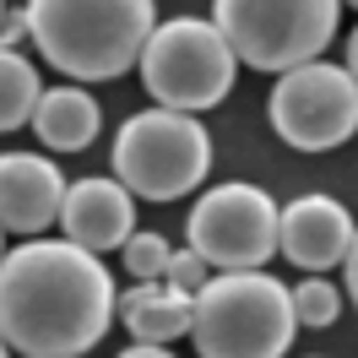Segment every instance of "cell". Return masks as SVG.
<instances>
[{"mask_svg":"<svg viewBox=\"0 0 358 358\" xmlns=\"http://www.w3.org/2000/svg\"><path fill=\"white\" fill-rule=\"evenodd\" d=\"M114 320L109 266L66 239H22L0 255V342L22 358H82Z\"/></svg>","mask_w":358,"mask_h":358,"instance_id":"6da1fadb","label":"cell"},{"mask_svg":"<svg viewBox=\"0 0 358 358\" xmlns=\"http://www.w3.org/2000/svg\"><path fill=\"white\" fill-rule=\"evenodd\" d=\"M0 255H6V245H0Z\"/></svg>","mask_w":358,"mask_h":358,"instance_id":"7402d4cb","label":"cell"},{"mask_svg":"<svg viewBox=\"0 0 358 358\" xmlns=\"http://www.w3.org/2000/svg\"><path fill=\"white\" fill-rule=\"evenodd\" d=\"M0 358H17V353H11V348H6V342H0Z\"/></svg>","mask_w":358,"mask_h":358,"instance_id":"ffe728a7","label":"cell"},{"mask_svg":"<svg viewBox=\"0 0 358 358\" xmlns=\"http://www.w3.org/2000/svg\"><path fill=\"white\" fill-rule=\"evenodd\" d=\"M114 185L141 201H179L190 196L212 169V136L201 120L169 109L131 114L114 136Z\"/></svg>","mask_w":358,"mask_h":358,"instance_id":"5b68a950","label":"cell"},{"mask_svg":"<svg viewBox=\"0 0 358 358\" xmlns=\"http://www.w3.org/2000/svg\"><path fill=\"white\" fill-rule=\"evenodd\" d=\"M27 38V17L22 11H6V17H0V49H17Z\"/></svg>","mask_w":358,"mask_h":358,"instance_id":"ac0fdd59","label":"cell"},{"mask_svg":"<svg viewBox=\"0 0 358 358\" xmlns=\"http://www.w3.org/2000/svg\"><path fill=\"white\" fill-rule=\"evenodd\" d=\"M125 271H131L136 282H163V266H169V245H163V234H131L125 245Z\"/></svg>","mask_w":358,"mask_h":358,"instance_id":"2e32d148","label":"cell"},{"mask_svg":"<svg viewBox=\"0 0 358 358\" xmlns=\"http://www.w3.org/2000/svg\"><path fill=\"white\" fill-rule=\"evenodd\" d=\"M288 304H293V326H299V331H326V326H336V315L348 310V299H342L336 282H326V277L293 282Z\"/></svg>","mask_w":358,"mask_h":358,"instance_id":"9a60e30c","label":"cell"},{"mask_svg":"<svg viewBox=\"0 0 358 358\" xmlns=\"http://www.w3.org/2000/svg\"><path fill=\"white\" fill-rule=\"evenodd\" d=\"M38 66L27 60L22 49H0V136L6 131H22L33 120V103H38Z\"/></svg>","mask_w":358,"mask_h":358,"instance_id":"5bb4252c","label":"cell"},{"mask_svg":"<svg viewBox=\"0 0 358 358\" xmlns=\"http://www.w3.org/2000/svg\"><path fill=\"white\" fill-rule=\"evenodd\" d=\"M271 131L293 152H331L358 131V82L353 66L310 60L299 71H282L271 87Z\"/></svg>","mask_w":358,"mask_h":358,"instance_id":"ba28073f","label":"cell"},{"mask_svg":"<svg viewBox=\"0 0 358 358\" xmlns=\"http://www.w3.org/2000/svg\"><path fill=\"white\" fill-rule=\"evenodd\" d=\"M185 239L190 255H201L206 271H266L277 255V201L261 185L228 179L212 185L185 217Z\"/></svg>","mask_w":358,"mask_h":358,"instance_id":"52a82bcc","label":"cell"},{"mask_svg":"<svg viewBox=\"0 0 358 358\" xmlns=\"http://www.w3.org/2000/svg\"><path fill=\"white\" fill-rule=\"evenodd\" d=\"M66 174L44 152H0V234H44L60 217Z\"/></svg>","mask_w":358,"mask_h":358,"instance_id":"30bf717a","label":"cell"},{"mask_svg":"<svg viewBox=\"0 0 358 358\" xmlns=\"http://www.w3.org/2000/svg\"><path fill=\"white\" fill-rule=\"evenodd\" d=\"M336 0H217L212 27L223 33L234 66L250 71H299L320 60L336 38Z\"/></svg>","mask_w":358,"mask_h":358,"instance_id":"277c9868","label":"cell"},{"mask_svg":"<svg viewBox=\"0 0 358 358\" xmlns=\"http://www.w3.org/2000/svg\"><path fill=\"white\" fill-rule=\"evenodd\" d=\"M55 223L66 228V245L87 250V255H103V250H120L136 234V201L114 179H76L60 196V217Z\"/></svg>","mask_w":358,"mask_h":358,"instance_id":"8fae6325","label":"cell"},{"mask_svg":"<svg viewBox=\"0 0 358 358\" xmlns=\"http://www.w3.org/2000/svg\"><path fill=\"white\" fill-rule=\"evenodd\" d=\"M120 358H174L169 348H147V342H136V348H125Z\"/></svg>","mask_w":358,"mask_h":358,"instance_id":"d6986e66","label":"cell"},{"mask_svg":"<svg viewBox=\"0 0 358 358\" xmlns=\"http://www.w3.org/2000/svg\"><path fill=\"white\" fill-rule=\"evenodd\" d=\"M353 212L326 196V190H310V196H293L288 206H277V255H288L299 271H320L348 266L353 261Z\"/></svg>","mask_w":358,"mask_h":358,"instance_id":"9c48e42d","label":"cell"},{"mask_svg":"<svg viewBox=\"0 0 358 358\" xmlns=\"http://www.w3.org/2000/svg\"><path fill=\"white\" fill-rule=\"evenodd\" d=\"M0 17H6V6H0Z\"/></svg>","mask_w":358,"mask_h":358,"instance_id":"44dd1931","label":"cell"},{"mask_svg":"<svg viewBox=\"0 0 358 358\" xmlns=\"http://www.w3.org/2000/svg\"><path fill=\"white\" fill-rule=\"evenodd\" d=\"M22 17L44 66L71 76V87L125 76L157 27L152 0H33Z\"/></svg>","mask_w":358,"mask_h":358,"instance_id":"7a4b0ae2","label":"cell"},{"mask_svg":"<svg viewBox=\"0 0 358 358\" xmlns=\"http://www.w3.org/2000/svg\"><path fill=\"white\" fill-rule=\"evenodd\" d=\"M120 320H125V331H131L136 342H147V348H169L174 336H190V299L157 282L152 299L136 304L131 315H120Z\"/></svg>","mask_w":358,"mask_h":358,"instance_id":"4fadbf2b","label":"cell"},{"mask_svg":"<svg viewBox=\"0 0 358 358\" xmlns=\"http://www.w3.org/2000/svg\"><path fill=\"white\" fill-rule=\"evenodd\" d=\"M33 136L44 141L49 152H82L98 141V125H103V109H98V98L82 87H44L38 92V103H33Z\"/></svg>","mask_w":358,"mask_h":358,"instance_id":"7c38bea8","label":"cell"},{"mask_svg":"<svg viewBox=\"0 0 358 358\" xmlns=\"http://www.w3.org/2000/svg\"><path fill=\"white\" fill-rule=\"evenodd\" d=\"M293 331L288 282L271 271H217L190 299V342L201 358H282Z\"/></svg>","mask_w":358,"mask_h":358,"instance_id":"3957f363","label":"cell"},{"mask_svg":"<svg viewBox=\"0 0 358 358\" xmlns=\"http://www.w3.org/2000/svg\"><path fill=\"white\" fill-rule=\"evenodd\" d=\"M136 71H141V87L152 92L157 109L169 114H196L223 103L234 92V55H228L223 33L206 22V17H169L147 33V44L136 55Z\"/></svg>","mask_w":358,"mask_h":358,"instance_id":"8992f818","label":"cell"},{"mask_svg":"<svg viewBox=\"0 0 358 358\" xmlns=\"http://www.w3.org/2000/svg\"><path fill=\"white\" fill-rule=\"evenodd\" d=\"M206 261L201 255H190V250H169V266H163V288L185 293V299H196V293L206 288Z\"/></svg>","mask_w":358,"mask_h":358,"instance_id":"e0dca14e","label":"cell"},{"mask_svg":"<svg viewBox=\"0 0 358 358\" xmlns=\"http://www.w3.org/2000/svg\"><path fill=\"white\" fill-rule=\"evenodd\" d=\"M310 358H320V353H310Z\"/></svg>","mask_w":358,"mask_h":358,"instance_id":"603a6c76","label":"cell"}]
</instances>
